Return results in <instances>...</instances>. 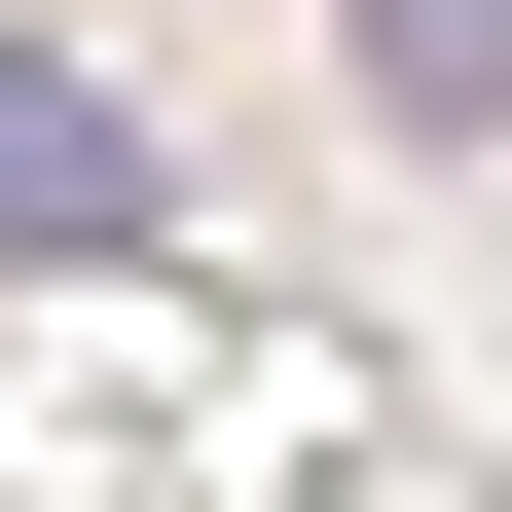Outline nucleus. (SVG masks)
<instances>
[{"label":"nucleus","instance_id":"1","mask_svg":"<svg viewBox=\"0 0 512 512\" xmlns=\"http://www.w3.org/2000/svg\"><path fill=\"white\" fill-rule=\"evenodd\" d=\"M183 183H147V110L74 74V37H0V256H147Z\"/></svg>","mask_w":512,"mask_h":512},{"label":"nucleus","instance_id":"2","mask_svg":"<svg viewBox=\"0 0 512 512\" xmlns=\"http://www.w3.org/2000/svg\"><path fill=\"white\" fill-rule=\"evenodd\" d=\"M366 110H439V147H512V0H366Z\"/></svg>","mask_w":512,"mask_h":512}]
</instances>
